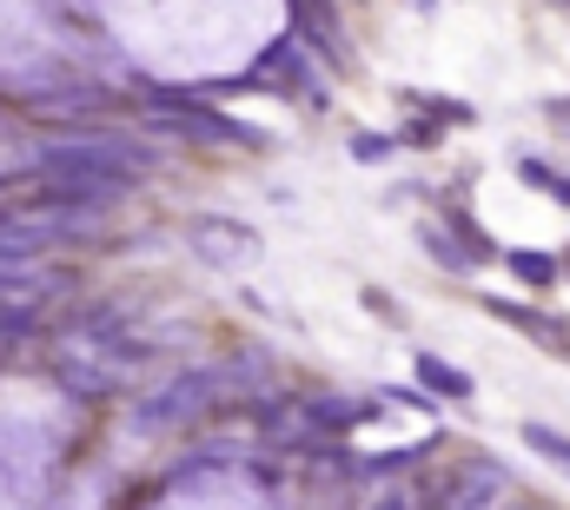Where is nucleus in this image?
<instances>
[{"mask_svg": "<svg viewBox=\"0 0 570 510\" xmlns=\"http://www.w3.org/2000/svg\"><path fill=\"white\" fill-rule=\"evenodd\" d=\"M544 120H551V127H564V139H570V100H544Z\"/></svg>", "mask_w": 570, "mask_h": 510, "instance_id": "obj_14", "label": "nucleus"}, {"mask_svg": "<svg viewBox=\"0 0 570 510\" xmlns=\"http://www.w3.org/2000/svg\"><path fill=\"white\" fill-rule=\"evenodd\" d=\"M504 272H511L518 285H531V292H558V278H564V258H558V253H524V246H511V253H504Z\"/></svg>", "mask_w": 570, "mask_h": 510, "instance_id": "obj_9", "label": "nucleus"}, {"mask_svg": "<svg viewBox=\"0 0 570 510\" xmlns=\"http://www.w3.org/2000/svg\"><path fill=\"white\" fill-rule=\"evenodd\" d=\"M193 253L213 258V265H239V258L259 253V239L239 219H193Z\"/></svg>", "mask_w": 570, "mask_h": 510, "instance_id": "obj_6", "label": "nucleus"}, {"mask_svg": "<svg viewBox=\"0 0 570 510\" xmlns=\"http://www.w3.org/2000/svg\"><path fill=\"white\" fill-rule=\"evenodd\" d=\"M219 372H193V379H179V384H166L159 391V404H146L140 411V424H186V418H199L206 404H213V391H219Z\"/></svg>", "mask_w": 570, "mask_h": 510, "instance_id": "obj_5", "label": "nucleus"}, {"mask_svg": "<svg viewBox=\"0 0 570 510\" xmlns=\"http://www.w3.org/2000/svg\"><path fill=\"white\" fill-rule=\"evenodd\" d=\"M233 87H253V94H279V100H298V107H325V87H318V67L305 60L298 40H273L259 53V67Z\"/></svg>", "mask_w": 570, "mask_h": 510, "instance_id": "obj_2", "label": "nucleus"}, {"mask_svg": "<svg viewBox=\"0 0 570 510\" xmlns=\"http://www.w3.org/2000/svg\"><path fill=\"white\" fill-rule=\"evenodd\" d=\"M564 272H570V253H564Z\"/></svg>", "mask_w": 570, "mask_h": 510, "instance_id": "obj_15", "label": "nucleus"}, {"mask_svg": "<svg viewBox=\"0 0 570 510\" xmlns=\"http://www.w3.org/2000/svg\"><path fill=\"white\" fill-rule=\"evenodd\" d=\"M419 391L444 398V404H471V398H478V379H471L464 365L438 359V352H419Z\"/></svg>", "mask_w": 570, "mask_h": 510, "instance_id": "obj_7", "label": "nucleus"}, {"mask_svg": "<svg viewBox=\"0 0 570 510\" xmlns=\"http://www.w3.org/2000/svg\"><path fill=\"white\" fill-rule=\"evenodd\" d=\"M153 107L159 114H173L179 127H199V139H233V146H266V133L246 127V120H233V114H219V107H206L199 94H153Z\"/></svg>", "mask_w": 570, "mask_h": 510, "instance_id": "obj_3", "label": "nucleus"}, {"mask_svg": "<svg viewBox=\"0 0 570 510\" xmlns=\"http://www.w3.org/2000/svg\"><path fill=\"white\" fill-rule=\"evenodd\" d=\"M392 146H399V133H392V139H385V133H358V139H352V153H358V159H385Z\"/></svg>", "mask_w": 570, "mask_h": 510, "instance_id": "obj_13", "label": "nucleus"}, {"mask_svg": "<svg viewBox=\"0 0 570 510\" xmlns=\"http://www.w3.org/2000/svg\"><path fill=\"white\" fill-rule=\"evenodd\" d=\"M498 325H511V332H524L531 345H544L551 359H570V325L564 318H551V312H538V305H518V298H498V292H484L478 298Z\"/></svg>", "mask_w": 570, "mask_h": 510, "instance_id": "obj_4", "label": "nucleus"}, {"mask_svg": "<svg viewBox=\"0 0 570 510\" xmlns=\"http://www.w3.org/2000/svg\"><path fill=\"white\" fill-rule=\"evenodd\" d=\"M419 239H425V253L438 258V265H444V272H478V265H471V253H464V246H458V239H451V226H425V233H419Z\"/></svg>", "mask_w": 570, "mask_h": 510, "instance_id": "obj_12", "label": "nucleus"}, {"mask_svg": "<svg viewBox=\"0 0 570 510\" xmlns=\"http://www.w3.org/2000/svg\"><path fill=\"white\" fill-rule=\"evenodd\" d=\"M40 173H47V193H60V199H107L140 179L146 153L120 146V139H73V146H53L40 159Z\"/></svg>", "mask_w": 570, "mask_h": 510, "instance_id": "obj_1", "label": "nucleus"}, {"mask_svg": "<svg viewBox=\"0 0 570 510\" xmlns=\"http://www.w3.org/2000/svg\"><path fill=\"white\" fill-rule=\"evenodd\" d=\"M518 179H524L531 193H544V199L570 206V173L564 166H551V159H518Z\"/></svg>", "mask_w": 570, "mask_h": 510, "instance_id": "obj_11", "label": "nucleus"}, {"mask_svg": "<svg viewBox=\"0 0 570 510\" xmlns=\"http://www.w3.org/2000/svg\"><path fill=\"white\" fill-rule=\"evenodd\" d=\"M444 226H451V239L471 253V265H504V253H511V246H498V239L484 233V219H478L471 206H444Z\"/></svg>", "mask_w": 570, "mask_h": 510, "instance_id": "obj_8", "label": "nucleus"}, {"mask_svg": "<svg viewBox=\"0 0 570 510\" xmlns=\"http://www.w3.org/2000/svg\"><path fill=\"white\" fill-rule=\"evenodd\" d=\"M518 438H524V451H538L551 471H564L570 478V431H558V424H538V418H524L518 424Z\"/></svg>", "mask_w": 570, "mask_h": 510, "instance_id": "obj_10", "label": "nucleus"}]
</instances>
